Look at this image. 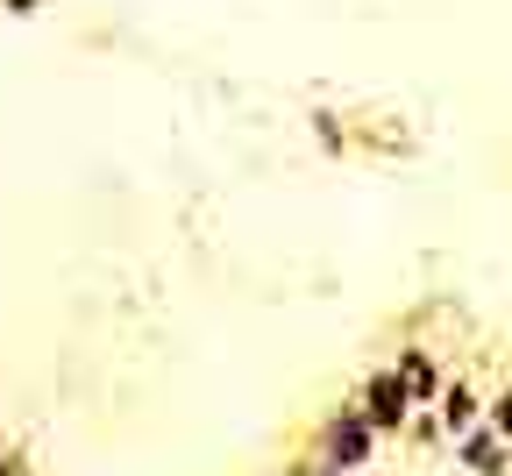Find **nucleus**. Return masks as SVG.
<instances>
[{"label":"nucleus","instance_id":"20e7f679","mask_svg":"<svg viewBox=\"0 0 512 476\" xmlns=\"http://www.w3.org/2000/svg\"><path fill=\"white\" fill-rule=\"evenodd\" d=\"M434 405V420H441V434L456 441L463 427H477L484 420V398H477V384H463V377H441V391L427 398Z\"/></svg>","mask_w":512,"mask_h":476},{"label":"nucleus","instance_id":"7ed1b4c3","mask_svg":"<svg viewBox=\"0 0 512 476\" xmlns=\"http://www.w3.org/2000/svg\"><path fill=\"white\" fill-rule=\"evenodd\" d=\"M456 462H463L470 476H505V469H512V441H505L498 427H484V420H477V427H463V434H456Z\"/></svg>","mask_w":512,"mask_h":476},{"label":"nucleus","instance_id":"6e6552de","mask_svg":"<svg viewBox=\"0 0 512 476\" xmlns=\"http://www.w3.org/2000/svg\"><path fill=\"white\" fill-rule=\"evenodd\" d=\"M299 476H356V469H335V462H313V455H306V462H299Z\"/></svg>","mask_w":512,"mask_h":476},{"label":"nucleus","instance_id":"39448f33","mask_svg":"<svg viewBox=\"0 0 512 476\" xmlns=\"http://www.w3.org/2000/svg\"><path fill=\"white\" fill-rule=\"evenodd\" d=\"M392 370H399V384L413 391V405H427V398L441 391V363H434L427 349H399V363H392Z\"/></svg>","mask_w":512,"mask_h":476},{"label":"nucleus","instance_id":"9d476101","mask_svg":"<svg viewBox=\"0 0 512 476\" xmlns=\"http://www.w3.org/2000/svg\"><path fill=\"white\" fill-rule=\"evenodd\" d=\"M0 476H15V455H0Z\"/></svg>","mask_w":512,"mask_h":476},{"label":"nucleus","instance_id":"9b49d317","mask_svg":"<svg viewBox=\"0 0 512 476\" xmlns=\"http://www.w3.org/2000/svg\"><path fill=\"white\" fill-rule=\"evenodd\" d=\"M505 476H512V469H505Z\"/></svg>","mask_w":512,"mask_h":476},{"label":"nucleus","instance_id":"1a4fd4ad","mask_svg":"<svg viewBox=\"0 0 512 476\" xmlns=\"http://www.w3.org/2000/svg\"><path fill=\"white\" fill-rule=\"evenodd\" d=\"M8 15H15V22H29V15H36V0H8Z\"/></svg>","mask_w":512,"mask_h":476},{"label":"nucleus","instance_id":"0eeeda50","mask_svg":"<svg viewBox=\"0 0 512 476\" xmlns=\"http://www.w3.org/2000/svg\"><path fill=\"white\" fill-rule=\"evenodd\" d=\"M313 135H320V150H342L349 143V135L335 128V114H313Z\"/></svg>","mask_w":512,"mask_h":476},{"label":"nucleus","instance_id":"f257e3e1","mask_svg":"<svg viewBox=\"0 0 512 476\" xmlns=\"http://www.w3.org/2000/svg\"><path fill=\"white\" fill-rule=\"evenodd\" d=\"M377 427L356 413V405H335L328 420H320V441H313V462H335V469H363L370 455H377Z\"/></svg>","mask_w":512,"mask_h":476},{"label":"nucleus","instance_id":"423d86ee","mask_svg":"<svg viewBox=\"0 0 512 476\" xmlns=\"http://www.w3.org/2000/svg\"><path fill=\"white\" fill-rule=\"evenodd\" d=\"M399 434H413L420 448H434V441H448V434H441V420H434V413H420V405H413V413H406V427H399Z\"/></svg>","mask_w":512,"mask_h":476},{"label":"nucleus","instance_id":"f03ea898","mask_svg":"<svg viewBox=\"0 0 512 476\" xmlns=\"http://www.w3.org/2000/svg\"><path fill=\"white\" fill-rule=\"evenodd\" d=\"M356 413H363L377 434H399V427H406V413H413V391L399 384V370H370V377H363V391H356Z\"/></svg>","mask_w":512,"mask_h":476}]
</instances>
